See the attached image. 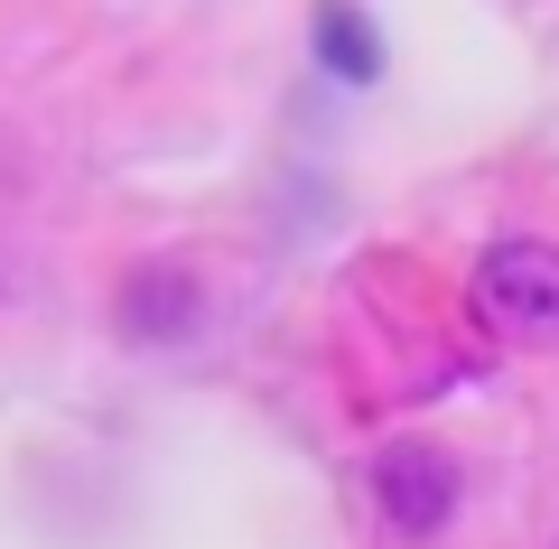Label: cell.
I'll use <instances>...</instances> for the list:
<instances>
[{"label": "cell", "mask_w": 559, "mask_h": 549, "mask_svg": "<svg viewBox=\"0 0 559 549\" xmlns=\"http://www.w3.org/2000/svg\"><path fill=\"white\" fill-rule=\"evenodd\" d=\"M476 317L503 345H559V242L503 234L476 261Z\"/></svg>", "instance_id": "6da1fadb"}, {"label": "cell", "mask_w": 559, "mask_h": 549, "mask_svg": "<svg viewBox=\"0 0 559 549\" xmlns=\"http://www.w3.org/2000/svg\"><path fill=\"white\" fill-rule=\"evenodd\" d=\"M364 485H373V512H382L392 540H439L448 512H457V466H448L429 438H392Z\"/></svg>", "instance_id": "7a4b0ae2"}, {"label": "cell", "mask_w": 559, "mask_h": 549, "mask_svg": "<svg viewBox=\"0 0 559 549\" xmlns=\"http://www.w3.org/2000/svg\"><path fill=\"white\" fill-rule=\"evenodd\" d=\"M197 317H205V289L178 261H140L121 279V335H140V345H178V335H197Z\"/></svg>", "instance_id": "3957f363"}]
</instances>
